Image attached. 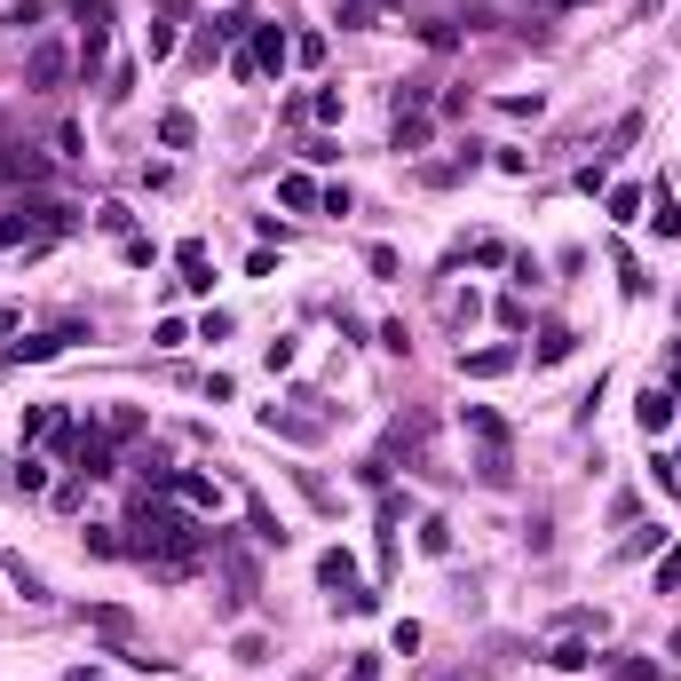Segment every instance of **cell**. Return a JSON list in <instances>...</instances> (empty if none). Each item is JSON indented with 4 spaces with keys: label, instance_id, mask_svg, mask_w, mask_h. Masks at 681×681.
Listing matches in <instances>:
<instances>
[{
    "label": "cell",
    "instance_id": "32",
    "mask_svg": "<svg viewBox=\"0 0 681 681\" xmlns=\"http://www.w3.org/2000/svg\"><path fill=\"white\" fill-rule=\"evenodd\" d=\"M293 64H325V32H293Z\"/></svg>",
    "mask_w": 681,
    "mask_h": 681
},
{
    "label": "cell",
    "instance_id": "7",
    "mask_svg": "<svg viewBox=\"0 0 681 681\" xmlns=\"http://www.w3.org/2000/svg\"><path fill=\"white\" fill-rule=\"evenodd\" d=\"M246 56H254V72H286V64H293V41H286L278 24H254V32H246Z\"/></svg>",
    "mask_w": 681,
    "mask_h": 681
},
{
    "label": "cell",
    "instance_id": "35",
    "mask_svg": "<svg viewBox=\"0 0 681 681\" xmlns=\"http://www.w3.org/2000/svg\"><path fill=\"white\" fill-rule=\"evenodd\" d=\"M650 484H658V492H681V460L658 452V460H650Z\"/></svg>",
    "mask_w": 681,
    "mask_h": 681
},
{
    "label": "cell",
    "instance_id": "14",
    "mask_svg": "<svg viewBox=\"0 0 681 681\" xmlns=\"http://www.w3.org/2000/svg\"><path fill=\"white\" fill-rule=\"evenodd\" d=\"M175 262H183V286H191V293H207V286H215V262H207V246H198V238H183Z\"/></svg>",
    "mask_w": 681,
    "mask_h": 681
},
{
    "label": "cell",
    "instance_id": "39",
    "mask_svg": "<svg viewBox=\"0 0 681 681\" xmlns=\"http://www.w3.org/2000/svg\"><path fill=\"white\" fill-rule=\"evenodd\" d=\"M16 325H24V318H16V310H0V340H9V333H16Z\"/></svg>",
    "mask_w": 681,
    "mask_h": 681
},
{
    "label": "cell",
    "instance_id": "10",
    "mask_svg": "<svg viewBox=\"0 0 681 681\" xmlns=\"http://www.w3.org/2000/svg\"><path fill=\"white\" fill-rule=\"evenodd\" d=\"M516 365H523V349H507V340H499V349H460L468 381H499V372H516Z\"/></svg>",
    "mask_w": 681,
    "mask_h": 681
},
{
    "label": "cell",
    "instance_id": "31",
    "mask_svg": "<svg viewBox=\"0 0 681 681\" xmlns=\"http://www.w3.org/2000/svg\"><path fill=\"white\" fill-rule=\"evenodd\" d=\"M127 88H135V64H112L104 72V104H127Z\"/></svg>",
    "mask_w": 681,
    "mask_h": 681
},
{
    "label": "cell",
    "instance_id": "29",
    "mask_svg": "<svg viewBox=\"0 0 681 681\" xmlns=\"http://www.w3.org/2000/svg\"><path fill=\"white\" fill-rule=\"evenodd\" d=\"M301 112H310L318 127H333V119H340V88H318V95H310V104H301Z\"/></svg>",
    "mask_w": 681,
    "mask_h": 681
},
{
    "label": "cell",
    "instance_id": "8",
    "mask_svg": "<svg viewBox=\"0 0 681 681\" xmlns=\"http://www.w3.org/2000/svg\"><path fill=\"white\" fill-rule=\"evenodd\" d=\"M80 340V325H56V333H32V340H9V365H48Z\"/></svg>",
    "mask_w": 681,
    "mask_h": 681
},
{
    "label": "cell",
    "instance_id": "33",
    "mask_svg": "<svg viewBox=\"0 0 681 681\" xmlns=\"http://www.w3.org/2000/svg\"><path fill=\"white\" fill-rule=\"evenodd\" d=\"M365 269H372V278H396L404 262H396V246H365Z\"/></svg>",
    "mask_w": 681,
    "mask_h": 681
},
{
    "label": "cell",
    "instance_id": "27",
    "mask_svg": "<svg viewBox=\"0 0 681 681\" xmlns=\"http://www.w3.org/2000/svg\"><path fill=\"white\" fill-rule=\"evenodd\" d=\"M246 531L262 539V547H286V523H278V516H269V507H254V516H246Z\"/></svg>",
    "mask_w": 681,
    "mask_h": 681
},
{
    "label": "cell",
    "instance_id": "37",
    "mask_svg": "<svg viewBox=\"0 0 681 681\" xmlns=\"http://www.w3.org/2000/svg\"><path fill=\"white\" fill-rule=\"evenodd\" d=\"M499 112H507V119H539V88H531V95H499Z\"/></svg>",
    "mask_w": 681,
    "mask_h": 681
},
{
    "label": "cell",
    "instance_id": "1",
    "mask_svg": "<svg viewBox=\"0 0 681 681\" xmlns=\"http://www.w3.org/2000/svg\"><path fill=\"white\" fill-rule=\"evenodd\" d=\"M127 531H135V539H127V555H143V563H151V570H166V578H175V570H183V563H191L198 547H207V531H198V523L183 516V507L151 499V492L135 499Z\"/></svg>",
    "mask_w": 681,
    "mask_h": 681
},
{
    "label": "cell",
    "instance_id": "15",
    "mask_svg": "<svg viewBox=\"0 0 681 681\" xmlns=\"http://www.w3.org/2000/svg\"><path fill=\"white\" fill-rule=\"evenodd\" d=\"M602 207H610V222H642V207H650V191H634V183H610V191H602Z\"/></svg>",
    "mask_w": 681,
    "mask_h": 681
},
{
    "label": "cell",
    "instance_id": "9",
    "mask_svg": "<svg viewBox=\"0 0 681 681\" xmlns=\"http://www.w3.org/2000/svg\"><path fill=\"white\" fill-rule=\"evenodd\" d=\"M468 436H475V445H484V460H507V420L492 413V404H468Z\"/></svg>",
    "mask_w": 681,
    "mask_h": 681
},
{
    "label": "cell",
    "instance_id": "23",
    "mask_svg": "<svg viewBox=\"0 0 681 681\" xmlns=\"http://www.w3.org/2000/svg\"><path fill=\"white\" fill-rule=\"evenodd\" d=\"M650 207H658V215H650V222H658V238H681V207H673V191H666V183L650 191Z\"/></svg>",
    "mask_w": 681,
    "mask_h": 681
},
{
    "label": "cell",
    "instance_id": "26",
    "mask_svg": "<svg viewBox=\"0 0 681 681\" xmlns=\"http://www.w3.org/2000/svg\"><path fill=\"white\" fill-rule=\"evenodd\" d=\"M650 587H658V595H681V547H666V555H658V570H650Z\"/></svg>",
    "mask_w": 681,
    "mask_h": 681
},
{
    "label": "cell",
    "instance_id": "16",
    "mask_svg": "<svg viewBox=\"0 0 681 681\" xmlns=\"http://www.w3.org/2000/svg\"><path fill=\"white\" fill-rule=\"evenodd\" d=\"M262 428H269V436H293V445H318V420H301V413H278V404L262 413Z\"/></svg>",
    "mask_w": 681,
    "mask_h": 681
},
{
    "label": "cell",
    "instance_id": "11",
    "mask_svg": "<svg viewBox=\"0 0 681 681\" xmlns=\"http://www.w3.org/2000/svg\"><path fill=\"white\" fill-rule=\"evenodd\" d=\"M72 460H80V475H88V484L119 475V468H112V436H104V428H95V436H80V445H72Z\"/></svg>",
    "mask_w": 681,
    "mask_h": 681
},
{
    "label": "cell",
    "instance_id": "38",
    "mask_svg": "<svg viewBox=\"0 0 681 681\" xmlns=\"http://www.w3.org/2000/svg\"><path fill=\"white\" fill-rule=\"evenodd\" d=\"M658 539H666L658 523H650V531H634V539H626V547H619V563H634V555H650V547H658Z\"/></svg>",
    "mask_w": 681,
    "mask_h": 681
},
{
    "label": "cell",
    "instance_id": "21",
    "mask_svg": "<svg viewBox=\"0 0 681 681\" xmlns=\"http://www.w3.org/2000/svg\"><path fill=\"white\" fill-rule=\"evenodd\" d=\"M570 349H578V333H570V325H547V333H539V365H563Z\"/></svg>",
    "mask_w": 681,
    "mask_h": 681
},
{
    "label": "cell",
    "instance_id": "17",
    "mask_svg": "<svg viewBox=\"0 0 681 681\" xmlns=\"http://www.w3.org/2000/svg\"><path fill=\"white\" fill-rule=\"evenodd\" d=\"M24 72H32V88L48 95V88L64 80V48H56V41H48V48H32V64H24Z\"/></svg>",
    "mask_w": 681,
    "mask_h": 681
},
{
    "label": "cell",
    "instance_id": "20",
    "mask_svg": "<svg viewBox=\"0 0 681 681\" xmlns=\"http://www.w3.org/2000/svg\"><path fill=\"white\" fill-rule=\"evenodd\" d=\"M278 198H286V207H293V215H310V207H318V198H325V191H318L310 175H286V183H278Z\"/></svg>",
    "mask_w": 681,
    "mask_h": 681
},
{
    "label": "cell",
    "instance_id": "5",
    "mask_svg": "<svg viewBox=\"0 0 681 681\" xmlns=\"http://www.w3.org/2000/svg\"><path fill=\"white\" fill-rule=\"evenodd\" d=\"M166 492H175L191 516H222V484H215L207 468H175V484H166Z\"/></svg>",
    "mask_w": 681,
    "mask_h": 681
},
{
    "label": "cell",
    "instance_id": "13",
    "mask_svg": "<svg viewBox=\"0 0 681 681\" xmlns=\"http://www.w3.org/2000/svg\"><path fill=\"white\" fill-rule=\"evenodd\" d=\"M318 587H333L340 602H349V595H357V563L340 555V547H325V555H318Z\"/></svg>",
    "mask_w": 681,
    "mask_h": 681
},
{
    "label": "cell",
    "instance_id": "2",
    "mask_svg": "<svg viewBox=\"0 0 681 681\" xmlns=\"http://www.w3.org/2000/svg\"><path fill=\"white\" fill-rule=\"evenodd\" d=\"M80 215L64 198H9L0 207V246H48V238H72Z\"/></svg>",
    "mask_w": 681,
    "mask_h": 681
},
{
    "label": "cell",
    "instance_id": "3",
    "mask_svg": "<svg viewBox=\"0 0 681 681\" xmlns=\"http://www.w3.org/2000/svg\"><path fill=\"white\" fill-rule=\"evenodd\" d=\"M72 64H80V80H104V64H112V0H80Z\"/></svg>",
    "mask_w": 681,
    "mask_h": 681
},
{
    "label": "cell",
    "instance_id": "36",
    "mask_svg": "<svg viewBox=\"0 0 681 681\" xmlns=\"http://www.w3.org/2000/svg\"><path fill=\"white\" fill-rule=\"evenodd\" d=\"M610 681H666L658 666H642V658H619V666H610Z\"/></svg>",
    "mask_w": 681,
    "mask_h": 681
},
{
    "label": "cell",
    "instance_id": "4",
    "mask_svg": "<svg viewBox=\"0 0 681 681\" xmlns=\"http://www.w3.org/2000/svg\"><path fill=\"white\" fill-rule=\"evenodd\" d=\"M16 445H48V452H64V445H72V413H64V404H32L24 428H16Z\"/></svg>",
    "mask_w": 681,
    "mask_h": 681
},
{
    "label": "cell",
    "instance_id": "24",
    "mask_svg": "<svg viewBox=\"0 0 681 681\" xmlns=\"http://www.w3.org/2000/svg\"><path fill=\"white\" fill-rule=\"evenodd\" d=\"M428 143V112H396V151H420Z\"/></svg>",
    "mask_w": 681,
    "mask_h": 681
},
{
    "label": "cell",
    "instance_id": "28",
    "mask_svg": "<svg viewBox=\"0 0 681 681\" xmlns=\"http://www.w3.org/2000/svg\"><path fill=\"white\" fill-rule=\"evenodd\" d=\"M88 555H104V563H112V555H127V539H119L112 523H88Z\"/></svg>",
    "mask_w": 681,
    "mask_h": 681
},
{
    "label": "cell",
    "instance_id": "25",
    "mask_svg": "<svg viewBox=\"0 0 681 681\" xmlns=\"http://www.w3.org/2000/svg\"><path fill=\"white\" fill-rule=\"evenodd\" d=\"M95 230H112V238H135V215L119 207V198H104V207H95Z\"/></svg>",
    "mask_w": 681,
    "mask_h": 681
},
{
    "label": "cell",
    "instance_id": "12",
    "mask_svg": "<svg viewBox=\"0 0 681 681\" xmlns=\"http://www.w3.org/2000/svg\"><path fill=\"white\" fill-rule=\"evenodd\" d=\"M16 492H24V499H41V492H56V475H48V452H32V445H16Z\"/></svg>",
    "mask_w": 681,
    "mask_h": 681
},
{
    "label": "cell",
    "instance_id": "6",
    "mask_svg": "<svg viewBox=\"0 0 681 681\" xmlns=\"http://www.w3.org/2000/svg\"><path fill=\"white\" fill-rule=\"evenodd\" d=\"M634 420H642V436H666V428L681 420V396H673L666 381H650V389L634 396Z\"/></svg>",
    "mask_w": 681,
    "mask_h": 681
},
{
    "label": "cell",
    "instance_id": "19",
    "mask_svg": "<svg viewBox=\"0 0 681 681\" xmlns=\"http://www.w3.org/2000/svg\"><path fill=\"white\" fill-rule=\"evenodd\" d=\"M547 666H555V673H587V666H595V650H587L578 634H563L555 650H547Z\"/></svg>",
    "mask_w": 681,
    "mask_h": 681
},
{
    "label": "cell",
    "instance_id": "18",
    "mask_svg": "<svg viewBox=\"0 0 681 681\" xmlns=\"http://www.w3.org/2000/svg\"><path fill=\"white\" fill-rule=\"evenodd\" d=\"M159 143H166V151H191V143H198V119H191V112H159Z\"/></svg>",
    "mask_w": 681,
    "mask_h": 681
},
{
    "label": "cell",
    "instance_id": "30",
    "mask_svg": "<svg viewBox=\"0 0 681 681\" xmlns=\"http://www.w3.org/2000/svg\"><path fill=\"white\" fill-rule=\"evenodd\" d=\"M420 547H428V555H452V523L428 516V523H420Z\"/></svg>",
    "mask_w": 681,
    "mask_h": 681
},
{
    "label": "cell",
    "instance_id": "34",
    "mask_svg": "<svg viewBox=\"0 0 681 681\" xmlns=\"http://www.w3.org/2000/svg\"><path fill=\"white\" fill-rule=\"evenodd\" d=\"M135 428H143V413H127V404H119V413L104 420V436H112V445H127V436H135Z\"/></svg>",
    "mask_w": 681,
    "mask_h": 681
},
{
    "label": "cell",
    "instance_id": "40",
    "mask_svg": "<svg viewBox=\"0 0 681 681\" xmlns=\"http://www.w3.org/2000/svg\"><path fill=\"white\" fill-rule=\"evenodd\" d=\"M445 681H475V673H445Z\"/></svg>",
    "mask_w": 681,
    "mask_h": 681
},
{
    "label": "cell",
    "instance_id": "42",
    "mask_svg": "<svg viewBox=\"0 0 681 681\" xmlns=\"http://www.w3.org/2000/svg\"><path fill=\"white\" fill-rule=\"evenodd\" d=\"M673 658H681V634H673Z\"/></svg>",
    "mask_w": 681,
    "mask_h": 681
},
{
    "label": "cell",
    "instance_id": "22",
    "mask_svg": "<svg viewBox=\"0 0 681 681\" xmlns=\"http://www.w3.org/2000/svg\"><path fill=\"white\" fill-rule=\"evenodd\" d=\"M0 570H9V587H16L24 602H48V587H41V570H24V555H9Z\"/></svg>",
    "mask_w": 681,
    "mask_h": 681
},
{
    "label": "cell",
    "instance_id": "43",
    "mask_svg": "<svg viewBox=\"0 0 681 681\" xmlns=\"http://www.w3.org/2000/svg\"><path fill=\"white\" fill-rule=\"evenodd\" d=\"M642 9H658V0H642Z\"/></svg>",
    "mask_w": 681,
    "mask_h": 681
},
{
    "label": "cell",
    "instance_id": "41",
    "mask_svg": "<svg viewBox=\"0 0 681 681\" xmlns=\"http://www.w3.org/2000/svg\"><path fill=\"white\" fill-rule=\"evenodd\" d=\"M222 9H246V0H222Z\"/></svg>",
    "mask_w": 681,
    "mask_h": 681
}]
</instances>
